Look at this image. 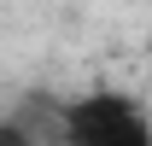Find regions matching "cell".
Wrapping results in <instances>:
<instances>
[{
  "mask_svg": "<svg viewBox=\"0 0 152 146\" xmlns=\"http://www.w3.org/2000/svg\"><path fill=\"white\" fill-rule=\"evenodd\" d=\"M64 146H152V134L129 93H88L64 105Z\"/></svg>",
  "mask_w": 152,
  "mask_h": 146,
  "instance_id": "cell-1",
  "label": "cell"
},
{
  "mask_svg": "<svg viewBox=\"0 0 152 146\" xmlns=\"http://www.w3.org/2000/svg\"><path fill=\"white\" fill-rule=\"evenodd\" d=\"M0 146H29V140H23V128L12 123V117H0Z\"/></svg>",
  "mask_w": 152,
  "mask_h": 146,
  "instance_id": "cell-2",
  "label": "cell"
}]
</instances>
